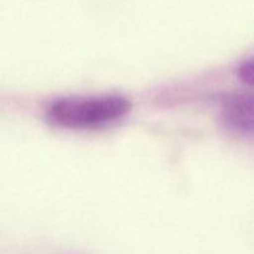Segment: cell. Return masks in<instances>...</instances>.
I'll return each mask as SVG.
<instances>
[{"label":"cell","mask_w":254,"mask_h":254,"mask_svg":"<svg viewBox=\"0 0 254 254\" xmlns=\"http://www.w3.org/2000/svg\"><path fill=\"white\" fill-rule=\"evenodd\" d=\"M237 76L243 83L254 84V60L243 64L238 68Z\"/></svg>","instance_id":"3"},{"label":"cell","mask_w":254,"mask_h":254,"mask_svg":"<svg viewBox=\"0 0 254 254\" xmlns=\"http://www.w3.org/2000/svg\"><path fill=\"white\" fill-rule=\"evenodd\" d=\"M131 109V103L121 96L68 97L50 104L46 119L66 129H93L117 122Z\"/></svg>","instance_id":"1"},{"label":"cell","mask_w":254,"mask_h":254,"mask_svg":"<svg viewBox=\"0 0 254 254\" xmlns=\"http://www.w3.org/2000/svg\"><path fill=\"white\" fill-rule=\"evenodd\" d=\"M221 117L231 130L254 136V94L228 97L222 104Z\"/></svg>","instance_id":"2"}]
</instances>
